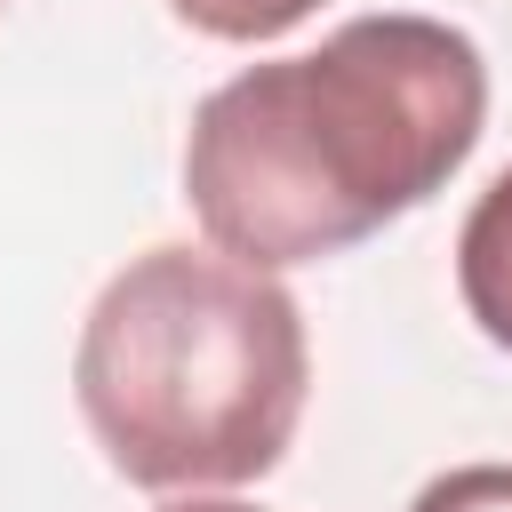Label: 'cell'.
I'll list each match as a JSON object with an SVG mask.
<instances>
[{
	"label": "cell",
	"mask_w": 512,
	"mask_h": 512,
	"mask_svg": "<svg viewBox=\"0 0 512 512\" xmlns=\"http://www.w3.org/2000/svg\"><path fill=\"white\" fill-rule=\"evenodd\" d=\"M408 512H512V464H456L424 480Z\"/></svg>",
	"instance_id": "cell-5"
},
{
	"label": "cell",
	"mask_w": 512,
	"mask_h": 512,
	"mask_svg": "<svg viewBox=\"0 0 512 512\" xmlns=\"http://www.w3.org/2000/svg\"><path fill=\"white\" fill-rule=\"evenodd\" d=\"M488 64L440 16H352L304 56H272L200 96L184 200L200 232L256 264H320L424 208L480 144Z\"/></svg>",
	"instance_id": "cell-1"
},
{
	"label": "cell",
	"mask_w": 512,
	"mask_h": 512,
	"mask_svg": "<svg viewBox=\"0 0 512 512\" xmlns=\"http://www.w3.org/2000/svg\"><path fill=\"white\" fill-rule=\"evenodd\" d=\"M168 512H256V504H232V496H184V504H168Z\"/></svg>",
	"instance_id": "cell-6"
},
{
	"label": "cell",
	"mask_w": 512,
	"mask_h": 512,
	"mask_svg": "<svg viewBox=\"0 0 512 512\" xmlns=\"http://www.w3.org/2000/svg\"><path fill=\"white\" fill-rule=\"evenodd\" d=\"M72 392L136 488L264 480L312 392L304 312L272 272L224 248H144L88 304Z\"/></svg>",
	"instance_id": "cell-2"
},
{
	"label": "cell",
	"mask_w": 512,
	"mask_h": 512,
	"mask_svg": "<svg viewBox=\"0 0 512 512\" xmlns=\"http://www.w3.org/2000/svg\"><path fill=\"white\" fill-rule=\"evenodd\" d=\"M456 288H464V312L480 320V336L512 352V168L488 176V192L472 200V216L456 232Z\"/></svg>",
	"instance_id": "cell-3"
},
{
	"label": "cell",
	"mask_w": 512,
	"mask_h": 512,
	"mask_svg": "<svg viewBox=\"0 0 512 512\" xmlns=\"http://www.w3.org/2000/svg\"><path fill=\"white\" fill-rule=\"evenodd\" d=\"M192 32L208 40H280L288 24H304L320 0H168Z\"/></svg>",
	"instance_id": "cell-4"
}]
</instances>
